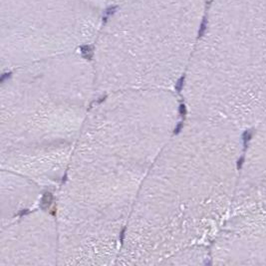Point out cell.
<instances>
[{"instance_id":"cell-6","label":"cell","mask_w":266,"mask_h":266,"mask_svg":"<svg viewBox=\"0 0 266 266\" xmlns=\"http://www.w3.org/2000/svg\"><path fill=\"white\" fill-rule=\"evenodd\" d=\"M110 4L112 0H0L2 70L94 44Z\"/></svg>"},{"instance_id":"cell-5","label":"cell","mask_w":266,"mask_h":266,"mask_svg":"<svg viewBox=\"0 0 266 266\" xmlns=\"http://www.w3.org/2000/svg\"><path fill=\"white\" fill-rule=\"evenodd\" d=\"M266 76V0H211L184 74L192 117L208 120L225 88Z\"/></svg>"},{"instance_id":"cell-2","label":"cell","mask_w":266,"mask_h":266,"mask_svg":"<svg viewBox=\"0 0 266 266\" xmlns=\"http://www.w3.org/2000/svg\"><path fill=\"white\" fill-rule=\"evenodd\" d=\"M227 126L190 117L151 164L132 208L118 259L162 263L192 250L224 207L219 162Z\"/></svg>"},{"instance_id":"cell-4","label":"cell","mask_w":266,"mask_h":266,"mask_svg":"<svg viewBox=\"0 0 266 266\" xmlns=\"http://www.w3.org/2000/svg\"><path fill=\"white\" fill-rule=\"evenodd\" d=\"M117 6L94 42L97 90L171 89L190 64L206 0H127Z\"/></svg>"},{"instance_id":"cell-7","label":"cell","mask_w":266,"mask_h":266,"mask_svg":"<svg viewBox=\"0 0 266 266\" xmlns=\"http://www.w3.org/2000/svg\"><path fill=\"white\" fill-rule=\"evenodd\" d=\"M1 265L52 264L59 258L57 220L36 211L2 226Z\"/></svg>"},{"instance_id":"cell-1","label":"cell","mask_w":266,"mask_h":266,"mask_svg":"<svg viewBox=\"0 0 266 266\" xmlns=\"http://www.w3.org/2000/svg\"><path fill=\"white\" fill-rule=\"evenodd\" d=\"M177 118L171 89L112 92L90 109L59 192L60 263L118 259L138 190Z\"/></svg>"},{"instance_id":"cell-3","label":"cell","mask_w":266,"mask_h":266,"mask_svg":"<svg viewBox=\"0 0 266 266\" xmlns=\"http://www.w3.org/2000/svg\"><path fill=\"white\" fill-rule=\"evenodd\" d=\"M97 91L80 52L8 71L1 86L2 170L40 182L66 173Z\"/></svg>"}]
</instances>
